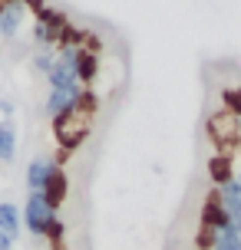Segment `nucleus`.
<instances>
[{"mask_svg": "<svg viewBox=\"0 0 241 250\" xmlns=\"http://www.w3.org/2000/svg\"><path fill=\"white\" fill-rule=\"evenodd\" d=\"M0 115L10 122V115H13V102H10V99H0Z\"/></svg>", "mask_w": 241, "mask_h": 250, "instance_id": "nucleus-15", "label": "nucleus"}, {"mask_svg": "<svg viewBox=\"0 0 241 250\" xmlns=\"http://www.w3.org/2000/svg\"><path fill=\"white\" fill-rule=\"evenodd\" d=\"M86 99V86L76 83V86H66V89H50L47 99H43V112L50 115L53 122H63L70 115L79 112V105Z\"/></svg>", "mask_w": 241, "mask_h": 250, "instance_id": "nucleus-3", "label": "nucleus"}, {"mask_svg": "<svg viewBox=\"0 0 241 250\" xmlns=\"http://www.w3.org/2000/svg\"><path fill=\"white\" fill-rule=\"evenodd\" d=\"M43 194L50 198V204H56V208H60V201L66 198V175H63V168L56 171V178H53V181H50V188H47Z\"/></svg>", "mask_w": 241, "mask_h": 250, "instance_id": "nucleus-13", "label": "nucleus"}, {"mask_svg": "<svg viewBox=\"0 0 241 250\" xmlns=\"http://www.w3.org/2000/svg\"><path fill=\"white\" fill-rule=\"evenodd\" d=\"M53 60H56L53 50H37L33 56H30V66H33V73H40L43 79H47V73L53 69Z\"/></svg>", "mask_w": 241, "mask_h": 250, "instance_id": "nucleus-12", "label": "nucleus"}, {"mask_svg": "<svg viewBox=\"0 0 241 250\" xmlns=\"http://www.w3.org/2000/svg\"><path fill=\"white\" fill-rule=\"evenodd\" d=\"M235 181H238V188H241V168H238V175H235Z\"/></svg>", "mask_w": 241, "mask_h": 250, "instance_id": "nucleus-18", "label": "nucleus"}, {"mask_svg": "<svg viewBox=\"0 0 241 250\" xmlns=\"http://www.w3.org/2000/svg\"><path fill=\"white\" fill-rule=\"evenodd\" d=\"M231 102H235V105H231L228 112H235V115L241 119V89H238V92H231Z\"/></svg>", "mask_w": 241, "mask_h": 250, "instance_id": "nucleus-17", "label": "nucleus"}, {"mask_svg": "<svg viewBox=\"0 0 241 250\" xmlns=\"http://www.w3.org/2000/svg\"><path fill=\"white\" fill-rule=\"evenodd\" d=\"M63 30H66V23H63L60 13L40 7V17L33 20V33L30 37H33V43H37L40 50H53V46L63 43Z\"/></svg>", "mask_w": 241, "mask_h": 250, "instance_id": "nucleus-4", "label": "nucleus"}, {"mask_svg": "<svg viewBox=\"0 0 241 250\" xmlns=\"http://www.w3.org/2000/svg\"><path fill=\"white\" fill-rule=\"evenodd\" d=\"M238 122H241V119H238Z\"/></svg>", "mask_w": 241, "mask_h": 250, "instance_id": "nucleus-19", "label": "nucleus"}, {"mask_svg": "<svg viewBox=\"0 0 241 250\" xmlns=\"http://www.w3.org/2000/svg\"><path fill=\"white\" fill-rule=\"evenodd\" d=\"M208 171H212V178H215L218 185H225V181H231V165H228V158H215V162L208 165Z\"/></svg>", "mask_w": 241, "mask_h": 250, "instance_id": "nucleus-14", "label": "nucleus"}, {"mask_svg": "<svg viewBox=\"0 0 241 250\" xmlns=\"http://www.w3.org/2000/svg\"><path fill=\"white\" fill-rule=\"evenodd\" d=\"M79 43H63L56 46V60H53V69L47 73V86L50 89H66L79 83Z\"/></svg>", "mask_w": 241, "mask_h": 250, "instance_id": "nucleus-2", "label": "nucleus"}, {"mask_svg": "<svg viewBox=\"0 0 241 250\" xmlns=\"http://www.w3.org/2000/svg\"><path fill=\"white\" fill-rule=\"evenodd\" d=\"M13 244H17V240H13L7 230H0V250H13Z\"/></svg>", "mask_w": 241, "mask_h": 250, "instance_id": "nucleus-16", "label": "nucleus"}, {"mask_svg": "<svg viewBox=\"0 0 241 250\" xmlns=\"http://www.w3.org/2000/svg\"><path fill=\"white\" fill-rule=\"evenodd\" d=\"M0 230H7L13 240L20 237V230H24V214H20V204H13V201H0Z\"/></svg>", "mask_w": 241, "mask_h": 250, "instance_id": "nucleus-9", "label": "nucleus"}, {"mask_svg": "<svg viewBox=\"0 0 241 250\" xmlns=\"http://www.w3.org/2000/svg\"><path fill=\"white\" fill-rule=\"evenodd\" d=\"M56 211H60V208L50 204L47 194H26L24 208H20V214H24V227L33 234V237L60 240L63 237V224H60V214Z\"/></svg>", "mask_w": 241, "mask_h": 250, "instance_id": "nucleus-1", "label": "nucleus"}, {"mask_svg": "<svg viewBox=\"0 0 241 250\" xmlns=\"http://www.w3.org/2000/svg\"><path fill=\"white\" fill-rule=\"evenodd\" d=\"M202 247L212 250H241V234L235 227H221V230H205L202 227Z\"/></svg>", "mask_w": 241, "mask_h": 250, "instance_id": "nucleus-8", "label": "nucleus"}, {"mask_svg": "<svg viewBox=\"0 0 241 250\" xmlns=\"http://www.w3.org/2000/svg\"><path fill=\"white\" fill-rule=\"evenodd\" d=\"M26 23V0H0V37L13 40Z\"/></svg>", "mask_w": 241, "mask_h": 250, "instance_id": "nucleus-6", "label": "nucleus"}, {"mask_svg": "<svg viewBox=\"0 0 241 250\" xmlns=\"http://www.w3.org/2000/svg\"><path fill=\"white\" fill-rule=\"evenodd\" d=\"M17 158V128L7 119H0V162L7 165Z\"/></svg>", "mask_w": 241, "mask_h": 250, "instance_id": "nucleus-10", "label": "nucleus"}, {"mask_svg": "<svg viewBox=\"0 0 241 250\" xmlns=\"http://www.w3.org/2000/svg\"><path fill=\"white\" fill-rule=\"evenodd\" d=\"M76 69H79V83H83V86H86V83H93V79H96V69H99L96 53L79 46V66H76Z\"/></svg>", "mask_w": 241, "mask_h": 250, "instance_id": "nucleus-11", "label": "nucleus"}, {"mask_svg": "<svg viewBox=\"0 0 241 250\" xmlns=\"http://www.w3.org/2000/svg\"><path fill=\"white\" fill-rule=\"evenodd\" d=\"M215 194H218V201H221V211L228 217V224L241 234V188H238V181L231 178L225 185H218Z\"/></svg>", "mask_w": 241, "mask_h": 250, "instance_id": "nucleus-7", "label": "nucleus"}, {"mask_svg": "<svg viewBox=\"0 0 241 250\" xmlns=\"http://www.w3.org/2000/svg\"><path fill=\"white\" fill-rule=\"evenodd\" d=\"M56 171H60V165L53 162V158H47V155L33 158V162L26 165V188H30V194H43L50 188V181L56 178Z\"/></svg>", "mask_w": 241, "mask_h": 250, "instance_id": "nucleus-5", "label": "nucleus"}]
</instances>
